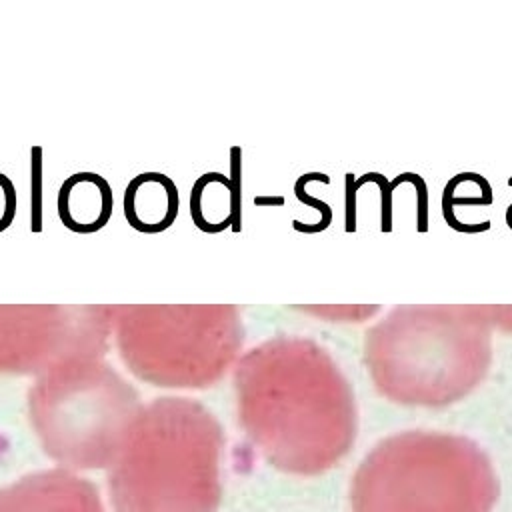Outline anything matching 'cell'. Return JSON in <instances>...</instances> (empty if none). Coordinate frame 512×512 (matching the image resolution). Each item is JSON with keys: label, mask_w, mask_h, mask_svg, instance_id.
Masks as SVG:
<instances>
[{"label": "cell", "mask_w": 512, "mask_h": 512, "mask_svg": "<svg viewBox=\"0 0 512 512\" xmlns=\"http://www.w3.org/2000/svg\"><path fill=\"white\" fill-rule=\"evenodd\" d=\"M238 420L282 472L314 476L344 458L356 438V404L340 366L304 336H274L236 368Z\"/></svg>", "instance_id": "obj_1"}, {"label": "cell", "mask_w": 512, "mask_h": 512, "mask_svg": "<svg viewBox=\"0 0 512 512\" xmlns=\"http://www.w3.org/2000/svg\"><path fill=\"white\" fill-rule=\"evenodd\" d=\"M492 326L494 304L398 306L368 328L364 362L388 400L448 406L486 376Z\"/></svg>", "instance_id": "obj_2"}, {"label": "cell", "mask_w": 512, "mask_h": 512, "mask_svg": "<svg viewBox=\"0 0 512 512\" xmlns=\"http://www.w3.org/2000/svg\"><path fill=\"white\" fill-rule=\"evenodd\" d=\"M224 434L196 402L166 398L136 428V444L110 462L108 490L116 512H216L222 496Z\"/></svg>", "instance_id": "obj_3"}, {"label": "cell", "mask_w": 512, "mask_h": 512, "mask_svg": "<svg viewBox=\"0 0 512 512\" xmlns=\"http://www.w3.org/2000/svg\"><path fill=\"white\" fill-rule=\"evenodd\" d=\"M498 478L470 438L410 430L378 442L358 466L352 512H490Z\"/></svg>", "instance_id": "obj_4"}, {"label": "cell", "mask_w": 512, "mask_h": 512, "mask_svg": "<svg viewBox=\"0 0 512 512\" xmlns=\"http://www.w3.org/2000/svg\"><path fill=\"white\" fill-rule=\"evenodd\" d=\"M0 512H106L98 490L70 472L50 470L0 490Z\"/></svg>", "instance_id": "obj_5"}, {"label": "cell", "mask_w": 512, "mask_h": 512, "mask_svg": "<svg viewBox=\"0 0 512 512\" xmlns=\"http://www.w3.org/2000/svg\"><path fill=\"white\" fill-rule=\"evenodd\" d=\"M302 310L330 318V320L356 322L378 312V306H316V308H302Z\"/></svg>", "instance_id": "obj_6"}]
</instances>
